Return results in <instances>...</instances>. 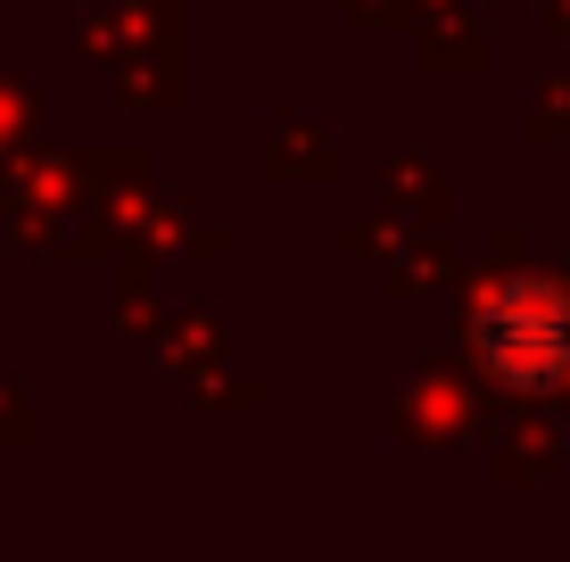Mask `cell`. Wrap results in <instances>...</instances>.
Segmentation results:
<instances>
[{"label": "cell", "mask_w": 570, "mask_h": 562, "mask_svg": "<svg viewBox=\"0 0 570 562\" xmlns=\"http://www.w3.org/2000/svg\"><path fill=\"white\" fill-rule=\"evenodd\" d=\"M480 364L521 397H546L570 381V289L562 282H504L488 289L480 323H471Z\"/></svg>", "instance_id": "obj_1"}]
</instances>
